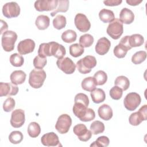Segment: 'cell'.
I'll return each mask as SVG.
<instances>
[{"label": "cell", "instance_id": "29", "mask_svg": "<svg viewBox=\"0 0 147 147\" xmlns=\"http://www.w3.org/2000/svg\"><path fill=\"white\" fill-rule=\"evenodd\" d=\"M61 37L64 42L66 43H72L76 41L77 34L74 30L68 29L62 33Z\"/></svg>", "mask_w": 147, "mask_h": 147}, {"label": "cell", "instance_id": "50", "mask_svg": "<svg viewBox=\"0 0 147 147\" xmlns=\"http://www.w3.org/2000/svg\"><path fill=\"white\" fill-rule=\"evenodd\" d=\"M126 3L130 6H137L142 2V0H126Z\"/></svg>", "mask_w": 147, "mask_h": 147}, {"label": "cell", "instance_id": "23", "mask_svg": "<svg viewBox=\"0 0 147 147\" xmlns=\"http://www.w3.org/2000/svg\"><path fill=\"white\" fill-rule=\"evenodd\" d=\"M50 24V19L45 15L38 16L35 21V25L39 30H45L47 29Z\"/></svg>", "mask_w": 147, "mask_h": 147}, {"label": "cell", "instance_id": "42", "mask_svg": "<svg viewBox=\"0 0 147 147\" xmlns=\"http://www.w3.org/2000/svg\"><path fill=\"white\" fill-rule=\"evenodd\" d=\"M127 51H128L124 47L118 44L114 47L113 53L115 56L119 59H121L123 58L126 56Z\"/></svg>", "mask_w": 147, "mask_h": 147}, {"label": "cell", "instance_id": "6", "mask_svg": "<svg viewBox=\"0 0 147 147\" xmlns=\"http://www.w3.org/2000/svg\"><path fill=\"white\" fill-rule=\"evenodd\" d=\"M141 98L140 95L136 92H133L127 94L124 100L123 104L125 107L129 111L135 110L140 105Z\"/></svg>", "mask_w": 147, "mask_h": 147}, {"label": "cell", "instance_id": "25", "mask_svg": "<svg viewBox=\"0 0 147 147\" xmlns=\"http://www.w3.org/2000/svg\"><path fill=\"white\" fill-rule=\"evenodd\" d=\"M87 109L88 107L84 104L79 102H75L72 108V111L74 115L80 119L86 114Z\"/></svg>", "mask_w": 147, "mask_h": 147}, {"label": "cell", "instance_id": "35", "mask_svg": "<svg viewBox=\"0 0 147 147\" xmlns=\"http://www.w3.org/2000/svg\"><path fill=\"white\" fill-rule=\"evenodd\" d=\"M94 78L95 80L96 85L102 86L106 83L107 80V75L106 73L102 70L98 71L94 75Z\"/></svg>", "mask_w": 147, "mask_h": 147}, {"label": "cell", "instance_id": "38", "mask_svg": "<svg viewBox=\"0 0 147 147\" xmlns=\"http://www.w3.org/2000/svg\"><path fill=\"white\" fill-rule=\"evenodd\" d=\"M146 58V52L140 51L136 52L131 57V62L134 64H140L144 62Z\"/></svg>", "mask_w": 147, "mask_h": 147}, {"label": "cell", "instance_id": "43", "mask_svg": "<svg viewBox=\"0 0 147 147\" xmlns=\"http://www.w3.org/2000/svg\"><path fill=\"white\" fill-rule=\"evenodd\" d=\"M33 65L37 69H42L47 64V60L46 57H41L39 55L36 56L33 59Z\"/></svg>", "mask_w": 147, "mask_h": 147}, {"label": "cell", "instance_id": "36", "mask_svg": "<svg viewBox=\"0 0 147 147\" xmlns=\"http://www.w3.org/2000/svg\"><path fill=\"white\" fill-rule=\"evenodd\" d=\"M9 60L11 64L13 66L16 67H21L24 63V57L17 53L11 55L9 58Z\"/></svg>", "mask_w": 147, "mask_h": 147}, {"label": "cell", "instance_id": "16", "mask_svg": "<svg viewBox=\"0 0 147 147\" xmlns=\"http://www.w3.org/2000/svg\"><path fill=\"white\" fill-rule=\"evenodd\" d=\"M18 92V87L10 83H0V96L16 95Z\"/></svg>", "mask_w": 147, "mask_h": 147}, {"label": "cell", "instance_id": "39", "mask_svg": "<svg viewBox=\"0 0 147 147\" xmlns=\"http://www.w3.org/2000/svg\"><path fill=\"white\" fill-rule=\"evenodd\" d=\"M24 136L22 133L20 131H13L9 136V141L13 144H20L23 140Z\"/></svg>", "mask_w": 147, "mask_h": 147}, {"label": "cell", "instance_id": "32", "mask_svg": "<svg viewBox=\"0 0 147 147\" xmlns=\"http://www.w3.org/2000/svg\"><path fill=\"white\" fill-rule=\"evenodd\" d=\"M69 54L74 57L80 56L84 53V48L80 44L75 43L69 46Z\"/></svg>", "mask_w": 147, "mask_h": 147}, {"label": "cell", "instance_id": "48", "mask_svg": "<svg viewBox=\"0 0 147 147\" xmlns=\"http://www.w3.org/2000/svg\"><path fill=\"white\" fill-rule=\"evenodd\" d=\"M129 38V36H125V37H123L121 38V40H120V42L119 43V44H121V45L124 47L127 51H129L132 48L130 45Z\"/></svg>", "mask_w": 147, "mask_h": 147}, {"label": "cell", "instance_id": "41", "mask_svg": "<svg viewBox=\"0 0 147 147\" xmlns=\"http://www.w3.org/2000/svg\"><path fill=\"white\" fill-rule=\"evenodd\" d=\"M38 55L44 57H46L47 56H51L50 45L49 42L42 43L40 45L38 50Z\"/></svg>", "mask_w": 147, "mask_h": 147}, {"label": "cell", "instance_id": "20", "mask_svg": "<svg viewBox=\"0 0 147 147\" xmlns=\"http://www.w3.org/2000/svg\"><path fill=\"white\" fill-rule=\"evenodd\" d=\"M134 20L133 12L128 8H123L119 13V20L125 24H130Z\"/></svg>", "mask_w": 147, "mask_h": 147}, {"label": "cell", "instance_id": "7", "mask_svg": "<svg viewBox=\"0 0 147 147\" xmlns=\"http://www.w3.org/2000/svg\"><path fill=\"white\" fill-rule=\"evenodd\" d=\"M147 119V105L142 106L138 111L131 114L129 118V122L133 126L139 125L143 121Z\"/></svg>", "mask_w": 147, "mask_h": 147}, {"label": "cell", "instance_id": "45", "mask_svg": "<svg viewBox=\"0 0 147 147\" xmlns=\"http://www.w3.org/2000/svg\"><path fill=\"white\" fill-rule=\"evenodd\" d=\"M16 102L13 98H7L3 104V109L5 112H10L15 107Z\"/></svg>", "mask_w": 147, "mask_h": 147}, {"label": "cell", "instance_id": "8", "mask_svg": "<svg viewBox=\"0 0 147 147\" xmlns=\"http://www.w3.org/2000/svg\"><path fill=\"white\" fill-rule=\"evenodd\" d=\"M2 13L7 18L17 17L20 14V7L16 2H7L2 7Z\"/></svg>", "mask_w": 147, "mask_h": 147}, {"label": "cell", "instance_id": "31", "mask_svg": "<svg viewBox=\"0 0 147 147\" xmlns=\"http://www.w3.org/2000/svg\"><path fill=\"white\" fill-rule=\"evenodd\" d=\"M114 84L121 88L123 91H126L130 86V81L125 76H119L115 79Z\"/></svg>", "mask_w": 147, "mask_h": 147}, {"label": "cell", "instance_id": "30", "mask_svg": "<svg viewBox=\"0 0 147 147\" xmlns=\"http://www.w3.org/2000/svg\"><path fill=\"white\" fill-rule=\"evenodd\" d=\"M129 43L131 48L141 46L144 42V37L140 34H133L129 36Z\"/></svg>", "mask_w": 147, "mask_h": 147}, {"label": "cell", "instance_id": "22", "mask_svg": "<svg viewBox=\"0 0 147 147\" xmlns=\"http://www.w3.org/2000/svg\"><path fill=\"white\" fill-rule=\"evenodd\" d=\"M90 95L92 102L96 104L103 102L106 99L105 92L101 88L94 89L91 92Z\"/></svg>", "mask_w": 147, "mask_h": 147}, {"label": "cell", "instance_id": "15", "mask_svg": "<svg viewBox=\"0 0 147 147\" xmlns=\"http://www.w3.org/2000/svg\"><path fill=\"white\" fill-rule=\"evenodd\" d=\"M34 48L35 42L30 38L21 41L17 45V51L21 55H26L32 53Z\"/></svg>", "mask_w": 147, "mask_h": 147}, {"label": "cell", "instance_id": "33", "mask_svg": "<svg viewBox=\"0 0 147 147\" xmlns=\"http://www.w3.org/2000/svg\"><path fill=\"white\" fill-rule=\"evenodd\" d=\"M67 24V20L65 16L59 14L53 20V27L57 29L60 30L65 28Z\"/></svg>", "mask_w": 147, "mask_h": 147}, {"label": "cell", "instance_id": "17", "mask_svg": "<svg viewBox=\"0 0 147 147\" xmlns=\"http://www.w3.org/2000/svg\"><path fill=\"white\" fill-rule=\"evenodd\" d=\"M50 45V55L53 56L56 58L62 59L66 53L65 47L55 41L49 42Z\"/></svg>", "mask_w": 147, "mask_h": 147}, {"label": "cell", "instance_id": "37", "mask_svg": "<svg viewBox=\"0 0 147 147\" xmlns=\"http://www.w3.org/2000/svg\"><path fill=\"white\" fill-rule=\"evenodd\" d=\"M94 41V37L90 34H84L82 35L79 38V43L83 48L90 47L93 44Z\"/></svg>", "mask_w": 147, "mask_h": 147}, {"label": "cell", "instance_id": "4", "mask_svg": "<svg viewBox=\"0 0 147 147\" xmlns=\"http://www.w3.org/2000/svg\"><path fill=\"white\" fill-rule=\"evenodd\" d=\"M107 33L113 39L118 40L123 32L122 22L118 18H115L109 24L106 30Z\"/></svg>", "mask_w": 147, "mask_h": 147}, {"label": "cell", "instance_id": "40", "mask_svg": "<svg viewBox=\"0 0 147 147\" xmlns=\"http://www.w3.org/2000/svg\"><path fill=\"white\" fill-rule=\"evenodd\" d=\"M110 140L109 138L106 136H100L99 137L96 141H94L91 145L90 146L95 147H106L109 145Z\"/></svg>", "mask_w": 147, "mask_h": 147}, {"label": "cell", "instance_id": "14", "mask_svg": "<svg viewBox=\"0 0 147 147\" xmlns=\"http://www.w3.org/2000/svg\"><path fill=\"white\" fill-rule=\"evenodd\" d=\"M41 144L46 146H60V144L57 135L54 132H49L44 134L41 138Z\"/></svg>", "mask_w": 147, "mask_h": 147}, {"label": "cell", "instance_id": "10", "mask_svg": "<svg viewBox=\"0 0 147 147\" xmlns=\"http://www.w3.org/2000/svg\"><path fill=\"white\" fill-rule=\"evenodd\" d=\"M76 28L81 32H87L91 28V23L86 15L78 13L74 19Z\"/></svg>", "mask_w": 147, "mask_h": 147}, {"label": "cell", "instance_id": "28", "mask_svg": "<svg viewBox=\"0 0 147 147\" xmlns=\"http://www.w3.org/2000/svg\"><path fill=\"white\" fill-rule=\"evenodd\" d=\"M69 7V1L68 0H58L56 8L51 13V16L54 17L58 12L65 13L67 11Z\"/></svg>", "mask_w": 147, "mask_h": 147}, {"label": "cell", "instance_id": "18", "mask_svg": "<svg viewBox=\"0 0 147 147\" xmlns=\"http://www.w3.org/2000/svg\"><path fill=\"white\" fill-rule=\"evenodd\" d=\"M111 47L110 40L106 37H102L99 38L95 45V52L99 55H104L106 54Z\"/></svg>", "mask_w": 147, "mask_h": 147}, {"label": "cell", "instance_id": "44", "mask_svg": "<svg viewBox=\"0 0 147 147\" xmlns=\"http://www.w3.org/2000/svg\"><path fill=\"white\" fill-rule=\"evenodd\" d=\"M122 91L123 90L121 88L115 86L113 87L110 89L109 91V94L113 99L119 100V99L121 98L122 96V94H123Z\"/></svg>", "mask_w": 147, "mask_h": 147}, {"label": "cell", "instance_id": "46", "mask_svg": "<svg viewBox=\"0 0 147 147\" xmlns=\"http://www.w3.org/2000/svg\"><path fill=\"white\" fill-rule=\"evenodd\" d=\"M74 102L82 103L87 107L88 106V105H89V99L87 95L83 93L77 94L75 96Z\"/></svg>", "mask_w": 147, "mask_h": 147}, {"label": "cell", "instance_id": "3", "mask_svg": "<svg viewBox=\"0 0 147 147\" xmlns=\"http://www.w3.org/2000/svg\"><path fill=\"white\" fill-rule=\"evenodd\" d=\"M17 37V33L14 31L7 30L3 32L1 38V44L5 51L11 52L14 49Z\"/></svg>", "mask_w": 147, "mask_h": 147}, {"label": "cell", "instance_id": "2", "mask_svg": "<svg viewBox=\"0 0 147 147\" xmlns=\"http://www.w3.org/2000/svg\"><path fill=\"white\" fill-rule=\"evenodd\" d=\"M96 65V58L91 55L86 56L76 63V67L79 72L82 74H87L91 71L92 68Z\"/></svg>", "mask_w": 147, "mask_h": 147}, {"label": "cell", "instance_id": "49", "mask_svg": "<svg viewBox=\"0 0 147 147\" xmlns=\"http://www.w3.org/2000/svg\"><path fill=\"white\" fill-rule=\"evenodd\" d=\"M122 2L121 0H108L104 1L103 3L106 6H115L120 5Z\"/></svg>", "mask_w": 147, "mask_h": 147}, {"label": "cell", "instance_id": "11", "mask_svg": "<svg viewBox=\"0 0 147 147\" xmlns=\"http://www.w3.org/2000/svg\"><path fill=\"white\" fill-rule=\"evenodd\" d=\"M73 131L74 133L78 136L79 140L83 142L88 141L92 136L91 130H88L86 126L82 123L75 125L73 128Z\"/></svg>", "mask_w": 147, "mask_h": 147}, {"label": "cell", "instance_id": "5", "mask_svg": "<svg viewBox=\"0 0 147 147\" xmlns=\"http://www.w3.org/2000/svg\"><path fill=\"white\" fill-rule=\"evenodd\" d=\"M72 125V119L67 114L60 115L55 124V129L60 134L67 133Z\"/></svg>", "mask_w": 147, "mask_h": 147}, {"label": "cell", "instance_id": "1", "mask_svg": "<svg viewBox=\"0 0 147 147\" xmlns=\"http://www.w3.org/2000/svg\"><path fill=\"white\" fill-rule=\"evenodd\" d=\"M46 76V73L42 69H33L29 74V84L32 88H39L43 85Z\"/></svg>", "mask_w": 147, "mask_h": 147}, {"label": "cell", "instance_id": "9", "mask_svg": "<svg viewBox=\"0 0 147 147\" xmlns=\"http://www.w3.org/2000/svg\"><path fill=\"white\" fill-rule=\"evenodd\" d=\"M56 64L58 68L66 74H73L76 69L75 64L68 57L58 59Z\"/></svg>", "mask_w": 147, "mask_h": 147}, {"label": "cell", "instance_id": "34", "mask_svg": "<svg viewBox=\"0 0 147 147\" xmlns=\"http://www.w3.org/2000/svg\"><path fill=\"white\" fill-rule=\"evenodd\" d=\"M105 128L103 123L100 121H95L90 125V130L94 135L102 133L105 131Z\"/></svg>", "mask_w": 147, "mask_h": 147}, {"label": "cell", "instance_id": "13", "mask_svg": "<svg viewBox=\"0 0 147 147\" xmlns=\"http://www.w3.org/2000/svg\"><path fill=\"white\" fill-rule=\"evenodd\" d=\"M25 111L22 109H16L11 114L10 124L14 128L21 127L25 123Z\"/></svg>", "mask_w": 147, "mask_h": 147}, {"label": "cell", "instance_id": "47", "mask_svg": "<svg viewBox=\"0 0 147 147\" xmlns=\"http://www.w3.org/2000/svg\"><path fill=\"white\" fill-rule=\"evenodd\" d=\"M95 117V113L94 110L90 108H88L84 115L80 119L83 122H89L94 119Z\"/></svg>", "mask_w": 147, "mask_h": 147}, {"label": "cell", "instance_id": "12", "mask_svg": "<svg viewBox=\"0 0 147 147\" xmlns=\"http://www.w3.org/2000/svg\"><path fill=\"white\" fill-rule=\"evenodd\" d=\"M57 0H38L34 2V6L38 11H48L55 10L57 5Z\"/></svg>", "mask_w": 147, "mask_h": 147}, {"label": "cell", "instance_id": "27", "mask_svg": "<svg viewBox=\"0 0 147 147\" xmlns=\"http://www.w3.org/2000/svg\"><path fill=\"white\" fill-rule=\"evenodd\" d=\"M41 133V127L39 124L36 122H30L28 126V133L30 137L36 138Z\"/></svg>", "mask_w": 147, "mask_h": 147}, {"label": "cell", "instance_id": "26", "mask_svg": "<svg viewBox=\"0 0 147 147\" xmlns=\"http://www.w3.org/2000/svg\"><path fill=\"white\" fill-rule=\"evenodd\" d=\"M82 88L87 91L91 92L95 89L96 84L94 77L89 76L84 78L81 83Z\"/></svg>", "mask_w": 147, "mask_h": 147}, {"label": "cell", "instance_id": "21", "mask_svg": "<svg viewBox=\"0 0 147 147\" xmlns=\"http://www.w3.org/2000/svg\"><path fill=\"white\" fill-rule=\"evenodd\" d=\"M26 75L25 72L22 70L14 71L10 76L11 83L18 85L24 83L26 79Z\"/></svg>", "mask_w": 147, "mask_h": 147}, {"label": "cell", "instance_id": "19", "mask_svg": "<svg viewBox=\"0 0 147 147\" xmlns=\"http://www.w3.org/2000/svg\"><path fill=\"white\" fill-rule=\"evenodd\" d=\"M98 113L99 117L105 121L110 120L113 115L111 107L107 104H103L99 106L98 110Z\"/></svg>", "mask_w": 147, "mask_h": 147}, {"label": "cell", "instance_id": "24", "mask_svg": "<svg viewBox=\"0 0 147 147\" xmlns=\"http://www.w3.org/2000/svg\"><path fill=\"white\" fill-rule=\"evenodd\" d=\"M99 17L104 23H110L115 19V16L113 11L106 9H103L99 11Z\"/></svg>", "mask_w": 147, "mask_h": 147}]
</instances>
